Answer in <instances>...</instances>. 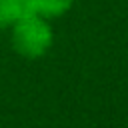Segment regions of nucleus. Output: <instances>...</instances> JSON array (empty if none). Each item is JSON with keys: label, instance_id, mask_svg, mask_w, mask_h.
<instances>
[{"label": "nucleus", "instance_id": "obj_2", "mask_svg": "<svg viewBox=\"0 0 128 128\" xmlns=\"http://www.w3.org/2000/svg\"><path fill=\"white\" fill-rule=\"evenodd\" d=\"M28 14H32L30 0H0V30H10Z\"/></svg>", "mask_w": 128, "mask_h": 128}, {"label": "nucleus", "instance_id": "obj_1", "mask_svg": "<svg viewBox=\"0 0 128 128\" xmlns=\"http://www.w3.org/2000/svg\"><path fill=\"white\" fill-rule=\"evenodd\" d=\"M8 32L12 50L26 60L44 58L54 46V28L50 20L34 12L16 22Z\"/></svg>", "mask_w": 128, "mask_h": 128}, {"label": "nucleus", "instance_id": "obj_3", "mask_svg": "<svg viewBox=\"0 0 128 128\" xmlns=\"http://www.w3.org/2000/svg\"><path fill=\"white\" fill-rule=\"evenodd\" d=\"M74 4H76V0H30L32 12L44 16L48 20L64 16Z\"/></svg>", "mask_w": 128, "mask_h": 128}]
</instances>
